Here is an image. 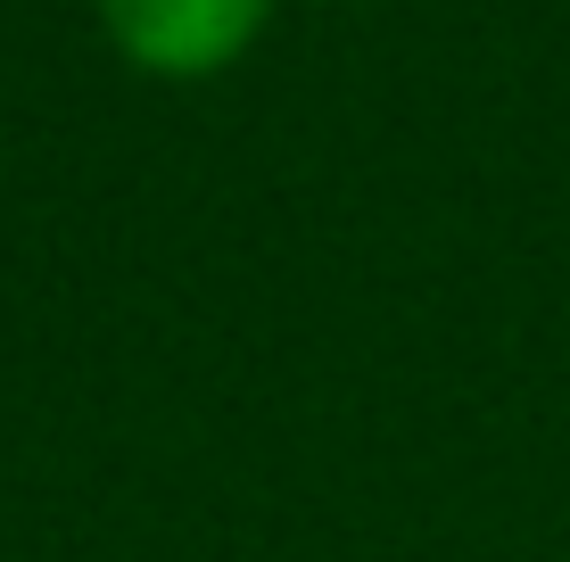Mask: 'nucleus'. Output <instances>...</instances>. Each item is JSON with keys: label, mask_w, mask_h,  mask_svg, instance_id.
Wrapping results in <instances>:
<instances>
[{"label": "nucleus", "mask_w": 570, "mask_h": 562, "mask_svg": "<svg viewBox=\"0 0 570 562\" xmlns=\"http://www.w3.org/2000/svg\"><path fill=\"white\" fill-rule=\"evenodd\" d=\"M273 0H100V33L149 83H215L265 42Z\"/></svg>", "instance_id": "1"}]
</instances>
